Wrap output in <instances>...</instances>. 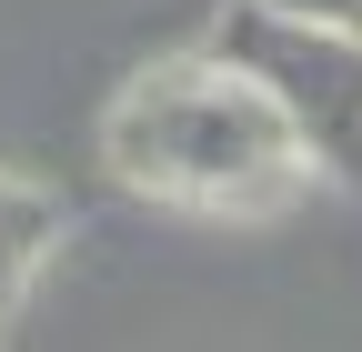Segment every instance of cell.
<instances>
[{
	"label": "cell",
	"instance_id": "cell-2",
	"mask_svg": "<svg viewBox=\"0 0 362 352\" xmlns=\"http://www.w3.org/2000/svg\"><path fill=\"white\" fill-rule=\"evenodd\" d=\"M211 61H232L282 111L292 151L312 161V182L362 192V30H322V20H282V11L232 0L221 30H211Z\"/></svg>",
	"mask_w": 362,
	"mask_h": 352
},
{
	"label": "cell",
	"instance_id": "cell-4",
	"mask_svg": "<svg viewBox=\"0 0 362 352\" xmlns=\"http://www.w3.org/2000/svg\"><path fill=\"white\" fill-rule=\"evenodd\" d=\"M252 11H282V20H322V30H362V0H252Z\"/></svg>",
	"mask_w": 362,
	"mask_h": 352
},
{
	"label": "cell",
	"instance_id": "cell-1",
	"mask_svg": "<svg viewBox=\"0 0 362 352\" xmlns=\"http://www.w3.org/2000/svg\"><path fill=\"white\" fill-rule=\"evenodd\" d=\"M101 151H111V171L131 192L181 201V211H242V222L252 211H282L312 182V161L292 151L282 111H272L232 61H211V51L141 71L111 101Z\"/></svg>",
	"mask_w": 362,
	"mask_h": 352
},
{
	"label": "cell",
	"instance_id": "cell-3",
	"mask_svg": "<svg viewBox=\"0 0 362 352\" xmlns=\"http://www.w3.org/2000/svg\"><path fill=\"white\" fill-rule=\"evenodd\" d=\"M51 242H61L51 192H30V182H11V171H0V322L21 312V292H30L40 262H51Z\"/></svg>",
	"mask_w": 362,
	"mask_h": 352
}]
</instances>
